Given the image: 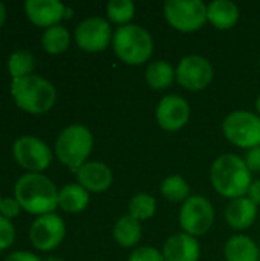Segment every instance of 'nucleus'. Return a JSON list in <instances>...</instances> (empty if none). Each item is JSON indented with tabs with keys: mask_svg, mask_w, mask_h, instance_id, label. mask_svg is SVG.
Segmentation results:
<instances>
[{
	"mask_svg": "<svg viewBox=\"0 0 260 261\" xmlns=\"http://www.w3.org/2000/svg\"><path fill=\"white\" fill-rule=\"evenodd\" d=\"M112 49L124 64L141 66L153 55L155 43L146 28L130 23L113 31Z\"/></svg>",
	"mask_w": 260,
	"mask_h": 261,
	"instance_id": "39448f33",
	"label": "nucleus"
},
{
	"mask_svg": "<svg viewBox=\"0 0 260 261\" xmlns=\"http://www.w3.org/2000/svg\"><path fill=\"white\" fill-rule=\"evenodd\" d=\"M75 44L87 54L106 50L113 40L112 24L104 17H87L81 20L74 31Z\"/></svg>",
	"mask_w": 260,
	"mask_h": 261,
	"instance_id": "9d476101",
	"label": "nucleus"
},
{
	"mask_svg": "<svg viewBox=\"0 0 260 261\" xmlns=\"http://www.w3.org/2000/svg\"><path fill=\"white\" fill-rule=\"evenodd\" d=\"M259 67H260V58H259Z\"/></svg>",
	"mask_w": 260,
	"mask_h": 261,
	"instance_id": "58836bf2",
	"label": "nucleus"
},
{
	"mask_svg": "<svg viewBox=\"0 0 260 261\" xmlns=\"http://www.w3.org/2000/svg\"><path fill=\"white\" fill-rule=\"evenodd\" d=\"M162 257L164 261H199V242L196 237H192L185 232L173 234L164 243Z\"/></svg>",
	"mask_w": 260,
	"mask_h": 261,
	"instance_id": "dca6fc26",
	"label": "nucleus"
},
{
	"mask_svg": "<svg viewBox=\"0 0 260 261\" xmlns=\"http://www.w3.org/2000/svg\"><path fill=\"white\" fill-rule=\"evenodd\" d=\"M112 236L118 246L126 248V249L135 248L143 237L141 222H138L136 219H133L129 214H124L116 220Z\"/></svg>",
	"mask_w": 260,
	"mask_h": 261,
	"instance_id": "412c9836",
	"label": "nucleus"
},
{
	"mask_svg": "<svg viewBox=\"0 0 260 261\" xmlns=\"http://www.w3.org/2000/svg\"><path fill=\"white\" fill-rule=\"evenodd\" d=\"M3 261H44L31 251H14L8 254Z\"/></svg>",
	"mask_w": 260,
	"mask_h": 261,
	"instance_id": "2f4dec72",
	"label": "nucleus"
},
{
	"mask_svg": "<svg viewBox=\"0 0 260 261\" xmlns=\"http://www.w3.org/2000/svg\"><path fill=\"white\" fill-rule=\"evenodd\" d=\"M135 17V3L132 0H110L106 5V18L109 23L120 26H126L132 23Z\"/></svg>",
	"mask_w": 260,
	"mask_h": 261,
	"instance_id": "a878e982",
	"label": "nucleus"
},
{
	"mask_svg": "<svg viewBox=\"0 0 260 261\" xmlns=\"http://www.w3.org/2000/svg\"><path fill=\"white\" fill-rule=\"evenodd\" d=\"M77 184L89 193H104L113 184V173L109 165L100 161H87L77 171Z\"/></svg>",
	"mask_w": 260,
	"mask_h": 261,
	"instance_id": "2eb2a0df",
	"label": "nucleus"
},
{
	"mask_svg": "<svg viewBox=\"0 0 260 261\" xmlns=\"http://www.w3.org/2000/svg\"><path fill=\"white\" fill-rule=\"evenodd\" d=\"M239 6L231 0H215L207 5V21L219 31H228L234 28L239 21Z\"/></svg>",
	"mask_w": 260,
	"mask_h": 261,
	"instance_id": "a211bd4d",
	"label": "nucleus"
},
{
	"mask_svg": "<svg viewBox=\"0 0 260 261\" xmlns=\"http://www.w3.org/2000/svg\"><path fill=\"white\" fill-rule=\"evenodd\" d=\"M9 92L15 106L28 115H44L51 112L57 102L55 86L37 73L11 80Z\"/></svg>",
	"mask_w": 260,
	"mask_h": 261,
	"instance_id": "7ed1b4c3",
	"label": "nucleus"
},
{
	"mask_svg": "<svg viewBox=\"0 0 260 261\" xmlns=\"http://www.w3.org/2000/svg\"><path fill=\"white\" fill-rule=\"evenodd\" d=\"M44 261H63L60 257H55V255H51V257H48Z\"/></svg>",
	"mask_w": 260,
	"mask_h": 261,
	"instance_id": "e433bc0d",
	"label": "nucleus"
},
{
	"mask_svg": "<svg viewBox=\"0 0 260 261\" xmlns=\"http://www.w3.org/2000/svg\"><path fill=\"white\" fill-rule=\"evenodd\" d=\"M256 113L260 116V95L257 96V99H256Z\"/></svg>",
	"mask_w": 260,
	"mask_h": 261,
	"instance_id": "c9c22d12",
	"label": "nucleus"
},
{
	"mask_svg": "<svg viewBox=\"0 0 260 261\" xmlns=\"http://www.w3.org/2000/svg\"><path fill=\"white\" fill-rule=\"evenodd\" d=\"M72 17H74V9H72V8H69V6H66L64 20H69V18H72Z\"/></svg>",
	"mask_w": 260,
	"mask_h": 261,
	"instance_id": "f704fd0d",
	"label": "nucleus"
},
{
	"mask_svg": "<svg viewBox=\"0 0 260 261\" xmlns=\"http://www.w3.org/2000/svg\"><path fill=\"white\" fill-rule=\"evenodd\" d=\"M244 159L251 173H260V145L248 150Z\"/></svg>",
	"mask_w": 260,
	"mask_h": 261,
	"instance_id": "7c9ffc66",
	"label": "nucleus"
},
{
	"mask_svg": "<svg viewBox=\"0 0 260 261\" xmlns=\"http://www.w3.org/2000/svg\"><path fill=\"white\" fill-rule=\"evenodd\" d=\"M66 5L60 0H28L25 2V14L28 20L43 29L61 24L64 20Z\"/></svg>",
	"mask_w": 260,
	"mask_h": 261,
	"instance_id": "4468645a",
	"label": "nucleus"
},
{
	"mask_svg": "<svg viewBox=\"0 0 260 261\" xmlns=\"http://www.w3.org/2000/svg\"><path fill=\"white\" fill-rule=\"evenodd\" d=\"M6 67H8V73L11 75V80L25 78L34 73L35 58L31 52L18 49V50H14L8 57Z\"/></svg>",
	"mask_w": 260,
	"mask_h": 261,
	"instance_id": "393cba45",
	"label": "nucleus"
},
{
	"mask_svg": "<svg viewBox=\"0 0 260 261\" xmlns=\"http://www.w3.org/2000/svg\"><path fill=\"white\" fill-rule=\"evenodd\" d=\"M259 206L254 205L247 196L230 200L225 208V222L234 231H245L251 228L257 219Z\"/></svg>",
	"mask_w": 260,
	"mask_h": 261,
	"instance_id": "f3484780",
	"label": "nucleus"
},
{
	"mask_svg": "<svg viewBox=\"0 0 260 261\" xmlns=\"http://www.w3.org/2000/svg\"><path fill=\"white\" fill-rule=\"evenodd\" d=\"M144 76L153 90H166L176 81V69L166 60H156L149 63Z\"/></svg>",
	"mask_w": 260,
	"mask_h": 261,
	"instance_id": "4be33fe9",
	"label": "nucleus"
},
{
	"mask_svg": "<svg viewBox=\"0 0 260 261\" xmlns=\"http://www.w3.org/2000/svg\"><path fill=\"white\" fill-rule=\"evenodd\" d=\"M2 199H3V197H2V194H0V202H2Z\"/></svg>",
	"mask_w": 260,
	"mask_h": 261,
	"instance_id": "4c0bfd02",
	"label": "nucleus"
},
{
	"mask_svg": "<svg viewBox=\"0 0 260 261\" xmlns=\"http://www.w3.org/2000/svg\"><path fill=\"white\" fill-rule=\"evenodd\" d=\"M29 242L40 252L55 251L66 237V223L57 213L37 217L29 226Z\"/></svg>",
	"mask_w": 260,
	"mask_h": 261,
	"instance_id": "f8f14e48",
	"label": "nucleus"
},
{
	"mask_svg": "<svg viewBox=\"0 0 260 261\" xmlns=\"http://www.w3.org/2000/svg\"><path fill=\"white\" fill-rule=\"evenodd\" d=\"M156 213V199L147 193H136L129 202V216L138 222L152 219Z\"/></svg>",
	"mask_w": 260,
	"mask_h": 261,
	"instance_id": "bb28decb",
	"label": "nucleus"
},
{
	"mask_svg": "<svg viewBox=\"0 0 260 261\" xmlns=\"http://www.w3.org/2000/svg\"><path fill=\"white\" fill-rule=\"evenodd\" d=\"M93 150V135L83 124H70L64 127L54 144V156L61 165L70 171H77L84 165Z\"/></svg>",
	"mask_w": 260,
	"mask_h": 261,
	"instance_id": "20e7f679",
	"label": "nucleus"
},
{
	"mask_svg": "<svg viewBox=\"0 0 260 261\" xmlns=\"http://www.w3.org/2000/svg\"><path fill=\"white\" fill-rule=\"evenodd\" d=\"M90 203V193L80 184H66L58 190V208L67 214L83 213Z\"/></svg>",
	"mask_w": 260,
	"mask_h": 261,
	"instance_id": "aec40b11",
	"label": "nucleus"
},
{
	"mask_svg": "<svg viewBox=\"0 0 260 261\" xmlns=\"http://www.w3.org/2000/svg\"><path fill=\"white\" fill-rule=\"evenodd\" d=\"M21 213V206L20 203L17 202V199L12 196V197H3L2 202H0V216H3L5 219H15L18 217V214Z\"/></svg>",
	"mask_w": 260,
	"mask_h": 261,
	"instance_id": "c756f323",
	"label": "nucleus"
},
{
	"mask_svg": "<svg viewBox=\"0 0 260 261\" xmlns=\"http://www.w3.org/2000/svg\"><path fill=\"white\" fill-rule=\"evenodd\" d=\"M6 17H8L6 6H5L3 2H0V29H2V26L5 24V21H6Z\"/></svg>",
	"mask_w": 260,
	"mask_h": 261,
	"instance_id": "72a5a7b5",
	"label": "nucleus"
},
{
	"mask_svg": "<svg viewBox=\"0 0 260 261\" xmlns=\"http://www.w3.org/2000/svg\"><path fill=\"white\" fill-rule=\"evenodd\" d=\"M190 115L192 109L188 101L176 93L162 96L155 110L156 122L166 132H178L184 128L190 119Z\"/></svg>",
	"mask_w": 260,
	"mask_h": 261,
	"instance_id": "ddd939ff",
	"label": "nucleus"
},
{
	"mask_svg": "<svg viewBox=\"0 0 260 261\" xmlns=\"http://www.w3.org/2000/svg\"><path fill=\"white\" fill-rule=\"evenodd\" d=\"M176 69V83L188 92L205 90L215 76L213 64L202 55H185L179 60Z\"/></svg>",
	"mask_w": 260,
	"mask_h": 261,
	"instance_id": "9b49d317",
	"label": "nucleus"
},
{
	"mask_svg": "<svg viewBox=\"0 0 260 261\" xmlns=\"http://www.w3.org/2000/svg\"><path fill=\"white\" fill-rule=\"evenodd\" d=\"M15 242V228L12 220L0 216V252L9 249Z\"/></svg>",
	"mask_w": 260,
	"mask_h": 261,
	"instance_id": "cd10ccee",
	"label": "nucleus"
},
{
	"mask_svg": "<svg viewBox=\"0 0 260 261\" xmlns=\"http://www.w3.org/2000/svg\"><path fill=\"white\" fill-rule=\"evenodd\" d=\"M14 197L21 211L40 217L58 208V188L44 173H25L14 185Z\"/></svg>",
	"mask_w": 260,
	"mask_h": 261,
	"instance_id": "f257e3e1",
	"label": "nucleus"
},
{
	"mask_svg": "<svg viewBox=\"0 0 260 261\" xmlns=\"http://www.w3.org/2000/svg\"><path fill=\"white\" fill-rule=\"evenodd\" d=\"M224 257L225 261H259V246L251 237L234 234L224 246Z\"/></svg>",
	"mask_w": 260,
	"mask_h": 261,
	"instance_id": "6ab92c4d",
	"label": "nucleus"
},
{
	"mask_svg": "<svg viewBox=\"0 0 260 261\" xmlns=\"http://www.w3.org/2000/svg\"><path fill=\"white\" fill-rule=\"evenodd\" d=\"M210 182L219 196L234 200L247 196L253 182V173L247 167L244 158L234 153H225L211 164Z\"/></svg>",
	"mask_w": 260,
	"mask_h": 261,
	"instance_id": "f03ea898",
	"label": "nucleus"
},
{
	"mask_svg": "<svg viewBox=\"0 0 260 261\" xmlns=\"http://www.w3.org/2000/svg\"><path fill=\"white\" fill-rule=\"evenodd\" d=\"M127 261H164L162 252L153 246H139L132 251Z\"/></svg>",
	"mask_w": 260,
	"mask_h": 261,
	"instance_id": "c85d7f7f",
	"label": "nucleus"
},
{
	"mask_svg": "<svg viewBox=\"0 0 260 261\" xmlns=\"http://www.w3.org/2000/svg\"><path fill=\"white\" fill-rule=\"evenodd\" d=\"M40 43H41V47L46 54L61 55L69 49V46L72 43V35L66 26L57 24V26H52L49 29H44Z\"/></svg>",
	"mask_w": 260,
	"mask_h": 261,
	"instance_id": "5701e85b",
	"label": "nucleus"
},
{
	"mask_svg": "<svg viewBox=\"0 0 260 261\" xmlns=\"http://www.w3.org/2000/svg\"><path fill=\"white\" fill-rule=\"evenodd\" d=\"M247 197L254 203L260 206V179H256L251 182L250 188H248V193H247Z\"/></svg>",
	"mask_w": 260,
	"mask_h": 261,
	"instance_id": "473e14b6",
	"label": "nucleus"
},
{
	"mask_svg": "<svg viewBox=\"0 0 260 261\" xmlns=\"http://www.w3.org/2000/svg\"><path fill=\"white\" fill-rule=\"evenodd\" d=\"M216 214L213 203L199 194L190 196L179 210V226L182 232L192 236V237H202L205 236L213 223H215Z\"/></svg>",
	"mask_w": 260,
	"mask_h": 261,
	"instance_id": "1a4fd4ad",
	"label": "nucleus"
},
{
	"mask_svg": "<svg viewBox=\"0 0 260 261\" xmlns=\"http://www.w3.org/2000/svg\"><path fill=\"white\" fill-rule=\"evenodd\" d=\"M162 9L167 23L179 32H196L208 23L202 0H167Z\"/></svg>",
	"mask_w": 260,
	"mask_h": 261,
	"instance_id": "6e6552de",
	"label": "nucleus"
},
{
	"mask_svg": "<svg viewBox=\"0 0 260 261\" xmlns=\"http://www.w3.org/2000/svg\"><path fill=\"white\" fill-rule=\"evenodd\" d=\"M12 158L26 173H43L52 164L54 150L43 139L23 135L12 144Z\"/></svg>",
	"mask_w": 260,
	"mask_h": 261,
	"instance_id": "0eeeda50",
	"label": "nucleus"
},
{
	"mask_svg": "<svg viewBox=\"0 0 260 261\" xmlns=\"http://www.w3.org/2000/svg\"><path fill=\"white\" fill-rule=\"evenodd\" d=\"M159 191L166 200L172 203H181V205L192 196L188 182L179 174H172L166 177L159 185Z\"/></svg>",
	"mask_w": 260,
	"mask_h": 261,
	"instance_id": "b1692460",
	"label": "nucleus"
},
{
	"mask_svg": "<svg viewBox=\"0 0 260 261\" xmlns=\"http://www.w3.org/2000/svg\"><path fill=\"white\" fill-rule=\"evenodd\" d=\"M222 133L230 144L248 151L260 145V116L250 110H234L225 116Z\"/></svg>",
	"mask_w": 260,
	"mask_h": 261,
	"instance_id": "423d86ee",
	"label": "nucleus"
}]
</instances>
